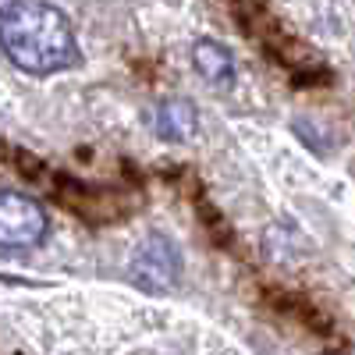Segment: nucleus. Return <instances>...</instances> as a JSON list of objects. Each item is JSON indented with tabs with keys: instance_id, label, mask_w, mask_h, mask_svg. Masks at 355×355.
Returning a JSON list of instances; mask_svg holds the SVG:
<instances>
[{
	"instance_id": "obj_1",
	"label": "nucleus",
	"mask_w": 355,
	"mask_h": 355,
	"mask_svg": "<svg viewBox=\"0 0 355 355\" xmlns=\"http://www.w3.org/2000/svg\"><path fill=\"white\" fill-rule=\"evenodd\" d=\"M0 46L28 75H53L78 61L68 15L43 0H11L0 11Z\"/></svg>"
},
{
	"instance_id": "obj_2",
	"label": "nucleus",
	"mask_w": 355,
	"mask_h": 355,
	"mask_svg": "<svg viewBox=\"0 0 355 355\" xmlns=\"http://www.w3.org/2000/svg\"><path fill=\"white\" fill-rule=\"evenodd\" d=\"M128 277L135 288L142 291H153V295H164L178 284L182 277V252L178 245L160 231H150L146 239L139 242L135 256H132V266H128Z\"/></svg>"
},
{
	"instance_id": "obj_3",
	"label": "nucleus",
	"mask_w": 355,
	"mask_h": 355,
	"mask_svg": "<svg viewBox=\"0 0 355 355\" xmlns=\"http://www.w3.org/2000/svg\"><path fill=\"white\" fill-rule=\"evenodd\" d=\"M50 231L46 210L25 192H0V249H36Z\"/></svg>"
},
{
	"instance_id": "obj_4",
	"label": "nucleus",
	"mask_w": 355,
	"mask_h": 355,
	"mask_svg": "<svg viewBox=\"0 0 355 355\" xmlns=\"http://www.w3.org/2000/svg\"><path fill=\"white\" fill-rule=\"evenodd\" d=\"M192 68L210 85H231L234 82V53L217 40H196L192 46Z\"/></svg>"
},
{
	"instance_id": "obj_5",
	"label": "nucleus",
	"mask_w": 355,
	"mask_h": 355,
	"mask_svg": "<svg viewBox=\"0 0 355 355\" xmlns=\"http://www.w3.org/2000/svg\"><path fill=\"white\" fill-rule=\"evenodd\" d=\"M196 125H199L196 103L185 100V96L164 100V103L157 107V132H160V139H167V142L192 139V135H196Z\"/></svg>"
}]
</instances>
